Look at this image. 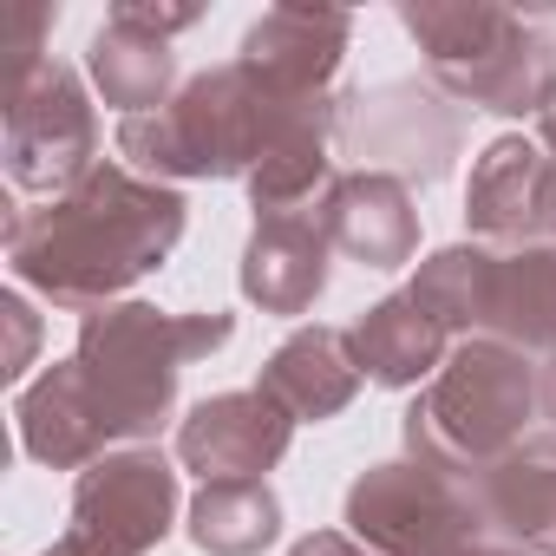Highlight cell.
<instances>
[{"instance_id": "1", "label": "cell", "mask_w": 556, "mask_h": 556, "mask_svg": "<svg viewBox=\"0 0 556 556\" xmlns=\"http://www.w3.org/2000/svg\"><path fill=\"white\" fill-rule=\"evenodd\" d=\"M184 229H190L184 190L151 184L131 164L105 157L86 184L8 223V268L21 275V289L86 321L92 308H112L131 282L157 275L184 242Z\"/></svg>"}, {"instance_id": "2", "label": "cell", "mask_w": 556, "mask_h": 556, "mask_svg": "<svg viewBox=\"0 0 556 556\" xmlns=\"http://www.w3.org/2000/svg\"><path fill=\"white\" fill-rule=\"evenodd\" d=\"M236 341V315H170L151 302H112L79 321V387L105 432V445H157L177 419V380L190 361Z\"/></svg>"}, {"instance_id": "3", "label": "cell", "mask_w": 556, "mask_h": 556, "mask_svg": "<svg viewBox=\"0 0 556 556\" xmlns=\"http://www.w3.org/2000/svg\"><path fill=\"white\" fill-rule=\"evenodd\" d=\"M308 99L268 92L242 60L210 66L197 79H184V92L144 118H118V157L151 177V184H197V177H242L262 164V151L275 144Z\"/></svg>"}, {"instance_id": "4", "label": "cell", "mask_w": 556, "mask_h": 556, "mask_svg": "<svg viewBox=\"0 0 556 556\" xmlns=\"http://www.w3.org/2000/svg\"><path fill=\"white\" fill-rule=\"evenodd\" d=\"M400 27L426 53V79L471 112L536 118L556 92V34L543 14L497 0H400Z\"/></svg>"}, {"instance_id": "5", "label": "cell", "mask_w": 556, "mask_h": 556, "mask_svg": "<svg viewBox=\"0 0 556 556\" xmlns=\"http://www.w3.org/2000/svg\"><path fill=\"white\" fill-rule=\"evenodd\" d=\"M523 439H536V361L504 341H458L406 406V458H426L465 484Z\"/></svg>"}, {"instance_id": "6", "label": "cell", "mask_w": 556, "mask_h": 556, "mask_svg": "<svg viewBox=\"0 0 556 556\" xmlns=\"http://www.w3.org/2000/svg\"><path fill=\"white\" fill-rule=\"evenodd\" d=\"M406 295L458 341H504L517 354L556 348V242L491 249V242H452L432 249Z\"/></svg>"}, {"instance_id": "7", "label": "cell", "mask_w": 556, "mask_h": 556, "mask_svg": "<svg viewBox=\"0 0 556 556\" xmlns=\"http://www.w3.org/2000/svg\"><path fill=\"white\" fill-rule=\"evenodd\" d=\"M348 536L374 556H471L484 543V517L465 478L426 458H380L348 484L341 510Z\"/></svg>"}, {"instance_id": "8", "label": "cell", "mask_w": 556, "mask_h": 556, "mask_svg": "<svg viewBox=\"0 0 556 556\" xmlns=\"http://www.w3.org/2000/svg\"><path fill=\"white\" fill-rule=\"evenodd\" d=\"M0 151H8V177L14 190H40V197H66L73 184H86L105 157H99V112L86 79L66 60H40L21 86H8V118H0Z\"/></svg>"}, {"instance_id": "9", "label": "cell", "mask_w": 556, "mask_h": 556, "mask_svg": "<svg viewBox=\"0 0 556 556\" xmlns=\"http://www.w3.org/2000/svg\"><path fill=\"white\" fill-rule=\"evenodd\" d=\"M177 523V465L157 445H118L73 478L66 536L86 556H151Z\"/></svg>"}, {"instance_id": "10", "label": "cell", "mask_w": 556, "mask_h": 556, "mask_svg": "<svg viewBox=\"0 0 556 556\" xmlns=\"http://www.w3.org/2000/svg\"><path fill=\"white\" fill-rule=\"evenodd\" d=\"M458 138H465V118L432 79L426 86L393 79L348 99V144L361 170H387L400 184H439L458 157Z\"/></svg>"}, {"instance_id": "11", "label": "cell", "mask_w": 556, "mask_h": 556, "mask_svg": "<svg viewBox=\"0 0 556 556\" xmlns=\"http://www.w3.org/2000/svg\"><path fill=\"white\" fill-rule=\"evenodd\" d=\"M295 445V419L275 406L262 387L242 393H210L177 419V465L197 471L203 484L229 478H268Z\"/></svg>"}, {"instance_id": "12", "label": "cell", "mask_w": 556, "mask_h": 556, "mask_svg": "<svg viewBox=\"0 0 556 556\" xmlns=\"http://www.w3.org/2000/svg\"><path fill=\"white\" fill-rule=\"evenodd\" d=\"M354 40V14L348 8H308V0H282L268 8L249 34H242V66L268 86V92H289V99H321L334 92V73L348 60Z\"/></svg>"}, {"instance_id": "13", "label": "cell", "mask_w": 556, "mask_h": 556, "mask_svg": "<svg viewBox=\"0 0 556 556\" xmlns=\"http://www.w3.org/2000/svg\"><path fill=\"white\" fill-rule=\"evenodd\" d=\"M465 223H471V242H491V249L549 242V151L523 131L491 138L465 184Z\"/></svg>"}, {"instance_id": "14", "label": "cell", "mask_w": 556, "mask_h": 556, "mask_svg": "<svg viewBox=\"0 0 556 556\" xmlns=\"http://www.w3.org/2000/svg\"><path fill=\"white\" fill-rule=\"evenodd\" d=\"M328 275H334V242L321 229L315 210L295 216H262L242 242V302L262 315H308L328 295Z\"/></svg>"}, {"instance_id": "15", "label": "cell", "mask_w": 556, "mask_h": 556, "mask_svg": "<svg viewBox=\"0 0 556 556\" xmlns=\"http://www.w3.org/2000/svg\"><path fill=\"white\" fill-rule=\"evenodd\" d=\"M328 242L361 262V268H406L419 255V210H413V184L387 177V170H341L328 184V197L315 203Z\"/></svg>"}, {"instance_id": "16", "label": "cell", "mask_w": 556, "mask_h": 556, "mask_svg": "<svg viewBox=\"0 0 556 556\" xmlns=\"http://www.w3.org/2000/svg\"><path fill=\"white\" fill-rule=\"evenodd\" d=\"M361 380H367V374H361V361H354V348H348V328L302 321L282 348L262 361V380H255V387L282 406L295 426H321V419H334V413L354 406Z\"/></svg>"}, {"instance_id": "17", "label": "cell", "mask_w": 556, "mask_h": 556, "mask_svg": "<svg viewBox=\"0 0 556 556\" xmlns=\"http://www.w3.org/2000/svg\"><path fill=\"white\" fill-rule=\"evenodd\" d=\"M484 536L523 549V556H556V439L536 432L510 458H497L484 478H471Z\"/></svg>"}, {"instance_id": "18", "label": "cell", "mask_w": 556, "mask_h": 556, "mask_svg": "<svg viewBox=\"0 0 556 556\" xmlns=\"http://www.w3.org/2000/svg\"><path fill=\"white\" fill-rule=\"evenodd\" d=\"M348 348H354V361H361V374H367L374 387L413 393V387H426V380L445 367V354H452L458 341L400 289V295H380L374 308H361V315L348 321Z\"/></svg>"}, {"instance_id": "19", "label": "cell", "mask_w": 556, "mask_h": 556, "mask_svg": "<svg viewBox=\"0 0 556 556\" xmlns=\"http://www.w3.org/2000/svg\"><path fill=\"white\" fill-rule=\"evenodd\" d=\"M14 426H21V452L47 471H86L92 458L112 452L92 406H86V387H79L73 361H53L40 380H27L14 393Z\"/></svg>"}, {"instance_id": "20", "label": "cell", "mask_w": 556, "mask_h": 556, "mask_svg": "<svg viewBox=\"0 0 556 556\" xmlns=\"http://www.w3.org/2000/svg\"><path fill=\"white\" fill-rule=\"evenodd\" d=\"M86 73H92L99 99L118 105L125 118H144V112H157V105H170L184 92L170 40L138 27V21H125V14H105V27L86 47Z\"/></svg>"}, {"instance_id": "21", "label": "cell", "mask_w": 556, "mask_h": 556, "mask_svg": "<svg viewBox=\"0 0 556 556\" xmlns=\"http://www.w3.org/2000/svg\"><path fill=\"white\" fill-rule=\"evenodd\" d=\"M190 543L203 556H262L282 536V497L268 491V478H229L203 484L190 497Z\"/></svg>"}, {"instance_id": "22", "label": "cell", "mask_w": 556, "mask_h": 556, "mask_svg": "<svg viewBox=\"0 0 556 556\" xmlns=\"http://www.w3.org/2000/svg\"><path fill=\"white\" fill-rule=\"evenodd\" d=\"M112 14H125V21H138V27H151V34H184V27H197L203 21V8H157V0H118Z\"/></svg>"}, {"instance_id": "23", "label": "cell", "mask_w": 556, "mask_h": 556, "mask_svg": "<svg viewBox=\"0 0 556 556\" xmlns=\"http://www.w3.org/2000/svg\"><path fill=\"white\" fill-rule=\"evenodd\" d=\"M0 315L14 321V361H8V380H21V374H27V354H34V308H27L21 295H0Z\"/></svg>"}, {"instance_id": "24", "label": "cell", "mask_w": 556, "mask_h": 556, "mask_svg": "<svg viewBox=\"0 0 556 556\" xmlns=\"http://www.w3.org/2000/svg\"><path fill=\"white\" fill-rule=\"evenodd\" d=\"M289 556H374L367 543H354L348 530H308V536H295L289 543Z\"/></svg>"}, {"instance_id": "25", "label": "cell", "mask_w": 556, "mask_h": 556, "mask_svg": "<svg viewBox=\"0 0 556 556\" xmlns=\"http://www.w3.org/2000/svg\"><path fill=\"white\" fill-rule=\"evenodd\" d=\"M536 432L556 439V348L536 354Z\"/></svg>"}, {"instance_id": "26", "label": "cell", "mask_w": 556, "mask_h": 556, "mask_svg": "<svg viewBox=\"0 0 556 556\" xmlns=\"http://www.w3.org/2000/svg\"><path fill=\"white\" fill-rule=\"evenodd\" d=\"M536 144L549 151V242H556V92H549L543 112H536Z\"/></svg>"}, {"instance_id": "27", "label": "cell", "mask_w": 556, "mask_h": 556, "mask_svg": "<svg viewBox=\"0 0 556 556\" xmlns=\"http://www.w3.org/2000/svg\"><path fill=\"white\" fill-rule=\"evenodd\" d=\"M40 556H86V549H79L73 536H60V543H53V549H40Z\"/></svg>"}, {"instance_id": "28", "label": "cell", "mask_w": 556, "mask_h": 556, "mask_svg": "<svg viewBox=\"0 0 556 556\" xmlns=\"http://www.w3.org/2000/svg\"><path fill=\"white\" fill-rule=\"evenodd\" d=\"M471 556H523V549H510V543H478Z\"/></svg>"}]
</instances>
